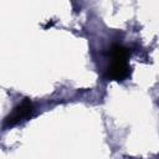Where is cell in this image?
<instances>
[{
  "mask_svg": "<svg viewBox=\"0 0 159 159\" xmlns=\"http://www.w3.org/2000/svg\"><path fill=\"white\" fill-rule=\"evenodd\" d=\"M129 51L122 45H113L111 47V57L112 62L107 67L104 77L112 81H123L130 73V67L128 65Z\"/></svg>",
  "mask_w": 159,
  "mask_h": 159,
  "instance_id": "1",
  "label": "cell"
},
{
  "mask_svg": "<svg viewBox=\"0 0 159 159\" xmlns=\"http://www.w3.org/2000/svg\"><path fill=\"white\" fill-rule=\"evenodd\" d=\"M34 113V104L29 98H24L21 103H19L12 112L5 118L4 120V128H11L16 124H19L22 120H26L30 118Z\"/></svg>",
  "mask_w": 159,
  "mask_h": 159,
  "instance_id": "2",
  "label": "cell"
}]
</instances>
